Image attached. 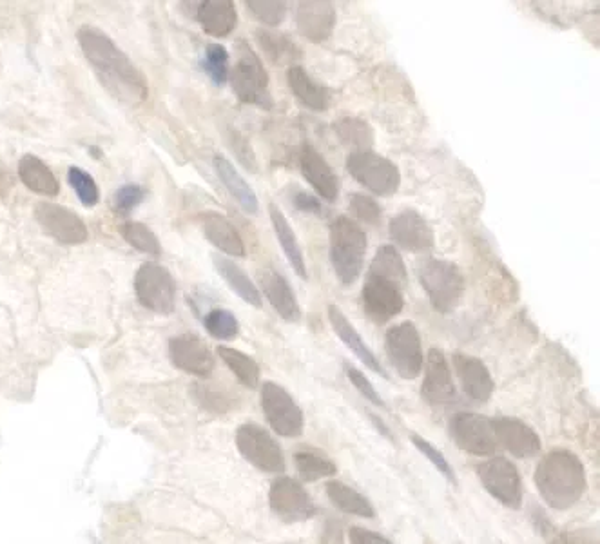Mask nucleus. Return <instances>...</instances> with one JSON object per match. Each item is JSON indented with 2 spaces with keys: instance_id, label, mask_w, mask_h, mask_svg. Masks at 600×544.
<instances>
[{
  "instance_id": "obj_48",
  "label": "nucleus",
  "mask_w": 600,
  "mask_h": 544,
  "mask_svg": "<svg viewBox=\"0 0 600 544\" xmlns=\"http://www.w3.org/2000/svg\"><path fill=\"white\" fill-rule=\"evenodd\" d=\"M292 204L294 207L301 211V213L307 214H321L320 200L310 193H305L301 189H296L294 195H292Z\"/></svg>"
},
{
  "instance_id": "obj_46",
  "label": "nucleus",
  "mask_w": 600,
  "mask_h": 544,
  "mask_svg": "<svg viewBox=\"0 0 600 544\" xmlns=\"http://www.w3.org/2000/svg\"><path fill=\"white\" fill-rule=\"evenodd\" d=\"M343 369H345V374L350 379V383L356 387L363 398L368 399L370 403H374L378 407H385V401L379 396L378 390L361 370L356 369L352 363H347V361L343 363Z\"/></svg>"
},
{
  "instance_id": "obj_41",
  "label": "nucleus",
  "mask_w": 600,
  "mask_h": 544,
  "mask_svg": "<svg viewBox=\"0 0 600 544\" xmlns=\"http://www.w3.org/2000/svg\"><path fill=\"white\" fill-rule=\"evenodd\" d=\"M68 182L73 187V191L77 193L80 204L84 207H95L98 204L100 191H98L97 182L84 169L77 166L69 167Z\"/></svg>"
},
{
  "instance_id": "obj_36",
  "label": "nucleus",
  "mask_w": 600,
  "mask_h": 544,
  "mask_svg": "<svg viewBox=\"0 0 600 544\" xmlns=\"http://www.w3.org/2000/svg\"><path fill=\"white\" fill-rule=\"evenodd\" d=\"M294 463L300 472V477L307 483L320 481L323 477H330L336 474V465L330 461L329 456H325L316 448H305L294 454Z\"/></svg>"
},
{
  "instance_id": "obj_22",
  "label": "nucleus",
  "mask_w": 600,
  "mask_h": 544,
  "mask_svg": "<svg viewBox=\"0 0 600 544\" xmlns=\"http://www.w3.org/2000/svg\"><path fill=\"white\" fill-rule=\"evenodd\" d=\"M301 175L309 182L314 191L327 202H336L339 196V178L329 162L318 153L316 147L305 144L300 153Z\"/></svg>"
},
{
  "instance_id": "obj_17",
  "label": "nucleus",
  "mask_w": 600,
  "mask_h": 544,
  "mask_svg": "<svg viewBox=\"0 0 600 544\" xmlns=\"http://www.w3.org/2000/svg\"><path fill=\"white\" fill-rule=\"evenodd\" d=\"M173 365L198 378H209L214 370V356L196 334H180L169 340Z\"/></svg>"
},
{
  "instance_id": "obj_1",
  "label": "nucleus",
  "mask_w": 600,
  "mask_h": 544,
  "mask_svg": "<svg viewBox=\"0 0 600 544\" xmlns=\"http://www.w3.org/2000/svg\"><path fill=\"white\" fill-rule=\"evenodd\" d=\"M78 46L100 84L120 102L138 106L149 97L147 77L133 60L118 48L113 39L95 26H82L77 31Z\"/></svg>"
},
{
  "instance_id": "obj_32",
  "label": "nucleus",
  "mask_w": 600,
  "mask_h": 544,
  "mask_svg": "<svg viewBox=\"0 0 600 544\" xmlns=\"http://www.w3.org/2000/svg\"><path fill=\"white\" fill-rule=\"evenodd\" d=\"M256 39L262 48L265 57L276 66H296L294 62L301 59V49L289 35L274 33V31L258 30Z\"/></svg>"
},
{
  "instance_id": "obj_13",
  "label": "nucleus",
  "mask_w": 600,
  "mask_h": 544,
  "mask_svg": "<svg viewBox=\"0 0 600 544\" xmlns=\"http://www.w3.org/2000/svg\"><path fill=\"white\" fill-rule=\"evenodd\" d=\"M455 445L472 456H492L497 448L492 419L474 412H457L448 423Z\"/></svg>"
},
{
  "instance_id": "obj_37",
  "label": "nucleus",
  "mask_w": 600,
  "mask_h": 544,
  "mask_svg": "<svg viewBox=\"0 0 600 544\" xmlns=\"http://www.w3.org/2000/svg\"><path fill=\"white\" fill-rule=\"evenodd\" d=\"M334 131L338 133L341 142L354 147V151H367L374 144L372 127L359 118H341L334 124Z\"/></svg>"
},
{
  "instance_id": "obj_4",
  "label": "nucleus",
  "mask_w": 600,
  "mask_h": 544,
  "mask_svg": "<svg viewBox=\"0 0 600 544\" xmlns=\"http://www.w3.org/2000/svg\"><path fill=\"white\" fill-rule=\"evenodd\" d=\"M417 280L432 307L441 314L454 312L465 294V276L454 262L425 258L417 265Z\"/></svg>"
},
{
  "instance_id": "obj_21",
  "label": "nucleus",
  "mask_w": 600,
  "mask_h": 544,
  "mask_svg": "<svg viewBox=\"0 0 600 544\" xmlns=\"http://www.w3.org/2000/svg\"><path fill=\"white\" fill-rule=\"evenodd\" d=\"M452 361L457 378L461 381V387L468 398L477 403H486L492 398L495 390L494 378L483 361L463 352H455Z\"/></svg>"
},
{
  "instance_id": "obj_39",
  "label": "nucleus",
  "mask_w": 600,
  "mask_h": 544,
  "mask_svg": "<svg viewBox=\"0 0 600 544\" xmlns=\"http://www.w3.org/2000/svg\"><path fill=\"white\" fill-rule=\"evenodd\" d=\"M204 327L214 340H234L240 332V321L227 309H211L205 314Z\"/></svg>"
},
{
  "instance_id": "obj_27",
  "label": "nucleus",
  "mask_w": 600,
  "mask_h": 544,
  "mask_svg": "<svg viewBox=\"0 0 600 544\" xmlns=\"http://www.w3.org/2000/svg\"><path fill=\"white\" fill-rule=\"evenodd\" d=\"M213 164L214 171L222 180L223 187L229 191V195L233 196L234 202L242 207L243 213L251 214V216L258 214V209H260L258 196L254 193L251 185L245 182L240 171L223 156H216Z\"/></svg>"
},
{
  "instance_id": "obj_38",
  "label": "nucleus",
  "mask_w": 600,
  "mask_h": 544,
  "mask_svg": "<svg viewBox=\"0 0 600 544\" xmlns=\"http://www.w3.org/2000/svg\"><path fill=\"white\" fill-rule=\"evenodd\" d=\"M120 234L131 247H135L140 253L151 254V256H160L162 254V245L156 238V234L140 222H126L120 227Z\"/></svg>"
},
{
  "instance_id": "obj_49",
  "label": "nucleus",
  "mask_w": 600,
  "mask_h": 544,
  "mask_svg": "<svg viewBox=\"0 0 600 544\" xmlns=\"http://www.w3.org/2000/svg\"><path fill=\"white\" fill-rule=\"evenodd\" d=\"M349 537L352 544H392L387 537L367 530V528H361V526H352Z\"/></svg>"
},
{
  "instance_id": "obj_23",
  "label": "nucleus",
  "mask_w": 600,
  "mask_h": 544,
  "mask_svg": "<svg viewBox=\"0 0 600 544\" xmlns=\"http://www.w3.org/2000/svg\"><path fill=\"white\" fill-rule=\"evenodd\" d=\"M260 285H262L263 296L269 300L272 309L278 312L281 320L289 323H298L301 320L300 303L291 283L285 280V276H281L278 271L267 269L260 274Z\"/></svg>"
},
{
  "instance_id": "obj_26",
  "label": "nucleus",
  "mask_w": 600,
  "mask_h": 544,
  "mask_svg": "<svg viewBox=\"0 0 600 544\" xmlns=\"http://www.w3.org/2000/svg\"><path fill=\"white\" fill-rule=\"evenodd\" d=\"M205 238L213 243L218 251L233 258L245 256V243L242 234L225 216L218 213H205L202 216Z\"/></svg>"
},
{
  "instance_id": "obj_3",
  "label": "nucleus",
  "mask_w": 600,
  "mask_h": 544,
  "mask_svg": "<svg viewBox=\"0 0 600 544\" xmlns=\"http://www.w3.org/2000/svg\"><path fill=\"white\" fill-rule=\"evenodd\" d=\"M329 240L330 265L336 278L343 287H352L365 265L367 233L349 216H338L330 224Z\"/></svg>"
},
{
  "instance_id": "obj_20",
  "label": "nucleus",
  "mask_w": 600,
  "mask_h": 544,
  "mask_svg": "<svg viewBox=\"0 0 600 544\" xmlns=\"http://www.w3.org/2000/svg\"><path fill=\"white\" fill-rule=\"evenodd\" d=\"M296 26L303 39L312 44H321L330 39L336 28V8L325 0L300 2L296 10Z\"/></svg>"
},
{
  "instance_id": "obj_28",
  "label": "nucleus",
  "mask_w": 600,
  "mask_h": 544,
  "mask_svg": "<svg viewBox=\"0 0 600 544\" xmlns=\"http://www.w3.org/2000/svg\"><path fill=\"white\" fill-rule=\"evenodd\" d=\"M213 263L214 269L222 276L223 282L227 283L243 302L249 303L254 309H262V292L258 291L256 283L252 282L238 263H234L231 258L222 254H213Z\"/></svg>"
},
{
  "instance_id": "obj_9",
  "label": "nucleus",
  "mask_w": 600,
  "mask_h": 544,
  "mask_svg": "<svg viewBox=\"0 0 600 544\" xmlns=\"http://www.w3.org/2000/svg\"><path fill=\"white\" fill-rule=\"evenodd\" d=\"M361 305L368 320L385 325L405 309V287L378 274L367 272L361 289Z\"/></svg>"
},
{
  "instance_id": "obj_5",
  "label": "nucleus",
  "mask_w": 600,
  "mask_h": 544,
  "mask_svg": "<svg viewBox=\"0 0 600 544\" xmlns=\"http://www.w3.org/2000/svg\"><path fill=\"white\" fill-rule=\"evenodd\" d=\"M234 93L242 104L271 109L274 100L269 89V73L247 40H236V62L231 75Z\"/></svg>"
},
{
  "instance_id": "obj_31",
  "label": "nucleus",
  "mask_w": 600,
  "mask_h": 544,
  "mask_svg": "<svg viewBox=\"0 0 600 544\" xmlns=\"http://www.w3.org/2000/svg\"><path fill=\"white\" fill-rule=\"evenodd\" d=\"M19 176L22 184L37 195H59L60 184L57 176L53 175V171L40 160L39 156H22L19 160Z\"/></svg>"
},
{
  "instance_id": "obj_18",
  "label": "nucleus",
  "mask_w": 600,
  "mask_h": 544,
  "mask_svg": "<svg viewBox=\"0 0 600 544\" xmlns=\"http://www.w3.org/2000/svg\"><path fill=\"white\" fill-rule=\"evenodd\" d=\"M425 376L421 385V396L430 405H448L457 401L454 379L445 352L441 349H430L426 356Z\"/></svg>"
},
{
  "instance_id": "obj_43",
  "label": "nucleus",
  "mask_w": 600,
  "mask_h": 544,
  "mask_svg": "<svg viewBox=\"0 0 600 544\" xmlns=\"http://www.w3.org/2000/svg\"><path fill=\"white\" fill-rule=\"evenodd\" d=\"M410 441H412L414 447H416L417 450H419V452H421V454L436 467L437 472L445 477L448 483L457 486V477H455L454 468L450 467V463L446 461V457L443 456V452H441L439 448L434 447L428 439L419 436V434H412V436H410Z\"/></svg>"
},
{
  "instance_id": "obj_34",
  "label": "nucleus",
  "mask_w": 600,
  "mask_h": 544,
  "mask_svg": "<svg viewBox=\"0 0 600 544\" xmlns=\"http://www.w3.org/2000/svg\"><path fill=\"white\" fill-rule=\"evenodd\" d=\"M368 272L383 276V278L399 283L401 287L407 289V265L403 262V256L399 254L394 245H381L379 247L378 253H376V256L370 262Z\"/></svg>"
},
{
  "instance_id": "obj_44",
  "label": "nucleus",
  "mask_w": 600,
  "mask_h": 544,
  "mask_svg": "<svg viewBox=\"0 0 600 544\" xmlns=\"http://www.w3.org/2000/svg\"><path fill=\"white\" fill-rule=\"evenodd\" d=\"M350 213L358 218L361 224L378 225L381 222V205L372 196L363 193H352L350 195Z\"/></svg>"
},
{
  "instance_id": "obj_33",
  "label": "nucleus",
  "mask_w": 600,
  "mask_h": 544,
  "mask_svg": "<svg viewBox=\"0 0 600 544\" xmlns=\"http://www.w3.org/2000/svg\"><path fill=\"white\" fill-rule=\"evenodd\" d=\"M327 496L330 503L341 510L343 514L358 515L365 519H374L376 510L367 497L359 494L352 486L345 485L341 481H330L327 483Z\"/></svg>"
},
{
  "instance_id": "obj_51",
  "label": "nucleus",
  "mask_w": 600,
  "mask_h": 544,
  "mask_svg": "<svg viewBox=\"0 0 600 544\" xmlns=\"http://www.w3.org/2000/svg\"><path fill=\"white\" fill-rule=\"evenodd\" d=\"M321 544H343V526L336 519H329L323 530H321L320 537Z\"/></svg>"
},
{
  "instance_id": "obj_8",
  "label": "nucleus",
  "mask_w": 600,
  "mask_h": 544,
  "mask_svg": "<svg viewBox=\"0 0 600 544\" xmlns=\"http://www.w3.org/2000/svg\"><path fill=\"white\" fill-rule=\"evenodd\" d=\"M135 292L138 302L162 316L176 309V283L173 274L160 263L147 262L136 271Z\"/></svg>"
},
{
  "instance_id": "obj_45",
  "label": "nucleus",
  "mask_w": 600,
  "mask_h": 544,
  "mask_svg": "<svg viewBox=\"0 0 600 544\" xmlns=\"http://www.w3.org/2000/svg\"><path fill=\"white\" fill-rule=\"evenodd\" d=\"M146 200V189L136 184L122 185L113 196L115 213L129 214Z\"/></svg>"
},
{
  "instance_id": "obj_50",
  "label": "nucleus",
  "mask_w": 600,
  "mask_h": 544,
  "mask_svg": "<svg viewBox=\"0 0 600 544\" xmlns=\"http://www.w3.org/2000/svg\"><path fill=\"white\" fill-rule=\"evenodd\" d=\"M555 544H599L597 532L591 530H577V532H561Z\"/></svg>"
},
{
  "instance_id": "obj_11",
  "label": "nucleus",
  "mask_w": 600,
  "mask_h": 544,
  "mask_svg": "<svg viewBox=\"0 0 600 544\" xmlns=\"http://www.w3.org/2000/svg\"><path fill=\"white\" fill-rule=\"evenodd\" d=\"M236 447L251 465L267 472L281 474L285 472V457L280 445L271 434L254 423H245L236 430Z\"/></svg>"
},
{
  "instance_id": "obj_19",
  "label": "nucleus",
  "mask_w": 600,
  "mask_h": 544,
  "mask_svg": "<svg viewBox=\"0 0 600 544\" xmlns=\"http://www.w3.org/2000/svg\"><path fill=\"white\" fill-rule=\"evenodd\" d=\"M497 443L508 450L512 456L519 459H530L541 452V438L523 419L503 418L492 419Z\"/></svg>"
},
{
  "instance_id": "obj_14",
  "label": "nucleus",
  "mask_w": 600,
  "mask_h": 544,
  "mask_svg": "<svg viewBox=\"0 0 600 544\" xmlns=\"http://www.w3.org/2000/svg\"><path fill=\"white\" fill-rule=\"evenodd\" d=\"M269 505L276 517L285 523H301L318 512L307 490L292 477H278L272 483Z\"/></svg>"
},
{
  "instance_id": "obj_24",
  "label": "nucleus",
  "mask_w": 600,
  "mask_h": 544,
  "mask_svg": "<svg viewBox=\"0 0 600 544\" xmlns=\"http://www.w3.org/2000/svg\"><path fill=\"white\" fill-rule=\"evenodd\" d=\"M329 320L334 332L338 334L339 340L345 343V347H349L359 361H363V365H367L372 372L379 374L381 378L388 379L387 370L381 365L378 356L372 352L365 340L361 338V334L356 331V327L350 323L349 318L343 314L338 305H329Z\"/></svg>"
},
{
  "instance_id": "obj_40",
  "label": "nucleus",
  "mask_w": 600,
  "mask_h": 544,
  "mask_svg": "<svg viewBox=\"0 0 600 544\" xmlns=\"http://www.w3.org/2000/svg\"><path fill=\"white\" fill-rule=\"evenodd\" d=\"M202 68L214 86L222 88L229 80V51L223 48L222 44H209L204 51Z\"/></svg>"
},
{
  "instance_id": "obj_6",
  "label": "nucleus",
  "mask_w": 600,
  "mask_h": 544,
  "mask_svg": "<svg viewBox=\"0 0 600 544\" xmlns=\"http://www.w3.org/2000/svg\"><path fill=\"white\" fill-rule=\"evenodd\" d=\"M347 169L350 176L368 189L372 195H396L401 185L399 167L385 156L378 155L376 151H352L347 156Z\"/></svg>"
},
{
  "instance_id": "obj_16",
  "label": "nucleus",
  "mask_w": 600,
  "mask_h": 544,
  "mask_svg": "<svg viewBox=\"0 0 600 544\" xmlns=\"http://www.w3.org/2000/svg\"><path fill=\"white\" fill-rule=\"evenodd\" d=\"M390 238L397 247L410 253H426L434 249L436 236L434 229L426 222L425 216L416 209H403L390 220L388 225Z\"/></svg>"
},
{
  "instance_id": "obj_25",
  "label": "nucleus",
  "mask_w": 600,
  "mask_h": 544,
  "mask_svg": "<svg viewBox=\"0 0 600 544\" xmlns=\"http://www.w3.org/2000/svg\"><path fill=\"white\" fill-rule=\"evenodd\" d=\"M196 19L211 37H229L238 26V13L233 0H205L198 4Z\"/></svg>"
},
{
  "instance_id": "obj_35",
  "label": "nucleus",
  "mask_w": 600,
  "mask_h": 544,
  "mask_svg": "<svg viewBox=\"0 0 600 544\" xmlns=\"http://www.w3.org/2000/svg\"><path fill=\"white\" fill-rule=\"evenodd\" d=\"M216 352L242 385L249 389H256L260 385V365L249 354L225 345H220Z\"/></svg>"
},
{
  "instance_id": "obj_2",
  "label": "nucleus",
  "mask_w": 600,
  "mask_h": 544,
  "mask_svg": "<svg viewBox=\"0 0 600 544\" xmlns=\"http://www.w3.org/2000/svg\"><path fill=\"white\" fill-rule=\"evenodd\" d=\"M533 479L546 505L561 512L577 505L588 488L581 457L564 448L552 450L542 457Z\"/></svg>"
},
{
  "instance_id": "obj_42",
  "label": "nucleus",
  "mask_w": 600,
  "mask_h": 544,
  "mask_svg": "<svg viewBox=\"0 0 600 544\" xmlns=\"http://www.w3.org/2000/svg\"><path fill=\"white\" fill-rule=\"evenodd\" d=\"M247 8L254 15V19L276 28L287 17L289 4L281 0H247Z\"/></svg>"
},
{
  "instance_id": "obj_47",
  "label": "nucleus",
  "mask_w": 600,
  "mask_h": 544,
  "mask_svg": "<svg viewBox=\"0 0 600 544\" xmlns=\"http://www.w3.org/2000/svg\"><path fill=\"white\" fill-rule=\"evenodd\" d=\"M229 144H231V149H233L234 155L238 158V162H240L247 171L256 173V171H258V162H256V155H254V151H252L249 140H247L242 133H238L236 129H231Z\"/></svg>"
},
{
  "instance_id": "obj_30",
  "label": "nucleus",
  "mask_w": 600,
  "mask_h": 544,
  "mask_svg": "<svg viewBox=\"0 0 600 544\" xmlns=\"http://www.w3.org/2000/svg\"><path fill=\"white\" fill-rule=\"evenodd\" d=\"M269 216H271L272 229L276 233V238L280 242L283 253L287 256V260L291 263L294 272L300 276L301 280H307V265H305V256L301 251L298 236L294 233L287 216L281 213L278 205L269 204Z\"/></svg>"
},
{
  "instance_id": "obj_15",
  "label": "nucleus",
  "mask_w": 600,
  "mask_h": 544,
  "mask_svg": "<svg viewBox=\"0 0 600 544\" xmlns=\"http://www.w3.org/2000/svg\"><path fill=\"white\" fill-rule=\"evenodd\" d=\"M35 218L44 229V233L57 242L64 245L88 242V225L84 224V220L77 213H73L64 205L39 202L35 205Z\"/></svg>"
},
{
  "instance_id": "obj_10",
  "label": "nucleus",
  "mask_w": 600,
  "mask_h": 544,
  "mask_svg": "<svg viewBox=\"0 0 600 544\" xmlns=\"http://www.w3.org/2000/svg\"><path fill=\"white\" fill-rule=\"evenodd\" d=\"M484 490L501 505L519 510L523 505V481L519 470L506 457H490L477 467Z\"/></svg>"
},
{
  "instance_id": "obj_7",
  "label": "nucleus",
  "mask_w": 600,
  "mask_h": 544,
  "mask_svg": "<svg viewBox=\"0 0 600 544\" xmlns=\"http://www.w3.org/2000/svg\"><path fill=\"white\" fill-rule=\"evenodd\" d=\"M385 352L390 365L401 378H419L425 365V356L421 334L414 321H403L388 329L385 334Z\"/></svg>"
},
{
  "instance_id": "obj_12",
  "label": "nucleus",
  "mask_w": 600,
  "mask_h": 544,
  "mask_svg": "<svg viewBox=\"0 0 600 544\" xmlns=\"http://www.w3.org/2000/svg\"><path fill=\"white\" fill-rule=\"evenodd\" d=\"M262 408L272 430L283 438H298L303 432L305 418L287 390L274 381L262 385Z\"/></svg>"
},
{
  "instance_id": "obj_29",
  "label": "nucleus",
  "mask_w": 600,
  "mask_h": 544,
  "mask_svg": "<svg viewBox=\"0 0 600 544\" xmlns=\"http://www.w3.org/2000/svg\"><path fill=\"white\" fill-rule=\"evenodd\" d=\"M287 84L294 97L312 111H327L330 106V91L310 77L307 69L291 66L287 69Z\"/></svg>"
}]
</instances>
